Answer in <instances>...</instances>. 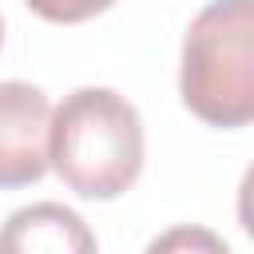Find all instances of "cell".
Returning <instances> with one entry per match:
<instances>
[{
  "label": "cell",
  "mask_w": 254,
  "mask_h": 254,
  "mask_svg": "<svg viewBox=\"0 0 254 254\" xmlns=\"http://www.w3.org/2000/svg\"><path fill=\"white\" fill-rule=\"evenodd\" d=\"M0 254H99V242L71 206L32 202L0 226Z\"/></svg>",
  "instance_id": "277c9868"
},
{
  "label": "cell",
  "mask_w": 254,
  "mask_h": 254,
  "mask_svg": "<svg viewBox=\"0 0 254 254\" xmlns=\"http://www.w3.org/2000/svg\"><path fill=\"white\" fill-rule=\"evenodd\" d=\"M52 103L36 83H0V190L40 183L48 175Z\"/></svg>",
  "instance_id": "3957f363"
},
{
  "label": "cell",
  "mask_w": 254,
  "mask_h": 254,
  "mask_svg": "<svg viewBox=\"0 0 254 254\" xmlns=\"http://www.w3.org/2000/svg\"><path fill=\"white\" fill-rule=\"evenodd\" d=\"M28 12H36L48 24H83L99 12H107L115 0H24Z\"/></svg>",
  "instance_id": "8992f818"
},
{
  "label": "cell",
  "mask_w": 254,
  "mask_h": 254,
  "mask_svg": "<svg viewBox=\"0 0 254 254\" xmlns=\"http://www.w3.org/2000/svg\"><path fill=\"white\" fill-rule=\"evenodd\" d=\"M143 119L111 87H75L52 107L48 167L79 198H119L143 171Z\"/></svg>",
  "instance_id": "6da1fadb"
},
{
  "label": "cell",
  "mask_w": 254,
  "mask_h": 254,
  "mask_svg": "<svg viewBox=\"0 0 254 254\" xmlns=\"http://www.w3.org/2000/svg\"><path fill=\"white\" fill-rule=\"evenodd\" d=\"M143 254H234V250L214 230L194 226V222H183V226H171L159 238H151Z\"/></svg>",
  "instance_id": "5b68a950"
},
{
  "label": "cell",
  "mask_w": 254,
  "mask_h": 254,
  "mask_svg": "<svg viewBox=\"0 0 254 254\" xmlns=\"http://www.w3.org/2000/svg\"><path fill=\"white\" fill-rule=\"evenodd\" d=\"M179 95L206 127L254 119V4L210 0L183 36Z\"/></svg>",
  "instance_id": "7a4b0ae2"
},
{
  "label": "cell",
  "mask_w": 254,
  "mask_h": 254,
  "mask_svg": "<svg viewBox=\"0 0 254 254\" xmlns=\"http://www.w3.org/2000/svg\"><path fill=\"white\" fill-rule=\"evenodd\" d=\"M0 44H4V20H0Z\"/></svg>",
  "instance_id": "52a82bcc"
}]
</instances>
